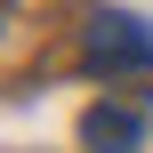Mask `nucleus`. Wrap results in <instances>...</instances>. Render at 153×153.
I'll list each match as a JSON object with an SVG mask.
<instances>
[{
  "mask_svg": "<svg viewBox=\"0 0 153 153\" xmlns=\"http://www.w3.org/2000/svg\"><path fill=\"white\" fill-rule=\"evenodd\" d=\"M81 56H89V73H105V89L121 81V89L153 97V32L137 24V16H89Z\"/></svg>",
  "mask_w": 153,
  "mask_h": 153,
  "instance_id": "nucleus-1",
  "label": "nucleus"
},
{
  "mask_svg": "<svg viewBox=\"0 0 153 153\" xmlns=\"http://www.w3.org/2000/svg\"><path fill=\"white\" fill-rule=\"evenodd\" d=\"M81 145L89 153H137L145 145V121H137L129 105H89V113H81Z\"/></svg>",
  "mask_w": 153,
  "mask_h": 153,
  "instance_id": "nucleus-2",
  "label": "nucleus"
}]
</instances>
